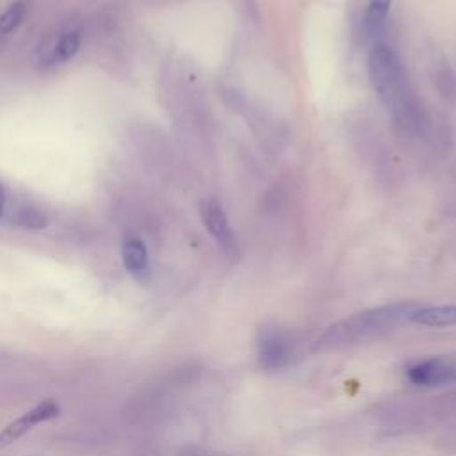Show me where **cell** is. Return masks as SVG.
<instances>
[{"label":"cell","instance_id":"5","mask_svg":"<svg viewBox=\"0 0 456 456\" xmlns=\"http://www.w3.org/2000/svg\"><path fill=\"white\" fill-rule=\"evenodd\" d=\"M59 415V404L52 399L41 401L37 403L34 408H30L28 411H25L21 417H18L16 420L9 422L2 431H0V449L11 445L12 442H16L18 438H21L25 433H28L34 426L50 420L53 417Z\"/></svg>","mask_w":456,"mask_h":456},{"label":"cell","instance_id":"7","mask_svg":"<svg viewBox=\"0 0 456 456\" xmlns=\"http://www.w3.org/2000/svg\"><path fill=\"white\" fill-rule=\"evenodd\" d=\"M80 45H82V30L78 27H68L57 36V39L43 57L41 64L45 68H55V66L66 64L77 55Z\"/></svg>","mask_w":456,"mask_h":456},{"label":"cell","instance_id":"4","mask_svg":"<svg viewBox=\"0 0 456 456\" xmlns=\"http://www.w3.org/2000/svg\"><path fill=\"white\" fill-rule=\"evenodd\" d=\"M406 378L419 387H440L456 381L454 356H431L406 367Z\"/></svg>","mask_w":456,"mask_h":456},{"label":"cell","instance_id":"12","mask_svg":"<svg viewBox=\"0 0 456 456\" xmlns=\"http://www.w3.org/2000/svg\"><path fill=\"white\" fill-rule=\"evenodd\" d=\"M18 223L27 226V228H43L45 223V216H41L37 210L25 207L20 214H18Z\"/></svg>","mask_w":456,"mask_h":456},{"label":"cell","instance_id":"9","mask_svg":"<svg viewBox=\"0 0 456 456\" xmlns=\"http://www.w3.org/2000/svg\"><path fill=\"white\" fill-rule=\"evenodd\" d=\"M410 321L420 326H456V305H438V306H417Z\"/></svg>","mask_w":456,"mask_h":456},{"label":"cell","instance_id":"6","mask_svg":"<svg viewBox=\"0 0 456 456\" xmlns=\"http://www.w3.org/2000/svg\"><path fill=\"white\" fill-rule=\"evenodd\" d=\"M200 216H201V221H203L207 232L219 244V248H223L226 253L233 251L235 235H233V230L230 226V221H228V216H226L223 205L212 198L203 200L200 205Z\"/></svg>","mask_w":456,"mask_h":456},{"label":"cell","instance_id":"11","mask_svg":"<svg viewBox=\"0 0 456 456\" xmlns=\"http://www.w3.org/2000/svg\"><path fill=\"white\" fill-rule=\"evenodd\" d=\"M28 12V0H14L9 7L0 14V37L14 32L25 20Z\"/></svg>","mask_w":456,"mask_h":456},{"label":"cell","instance_id":"10","mask_svg":"<svg viewBox=\"0 0 456 456\" xmlns=\"http://www.w3.org/2000/svg\"><path fill=\"white\" fill-rule=\"evenodd\" d=\"M390 7L392 0H369L363 16V32L372 39V43H376V36L383 32Z\"/></svg>","mask_w":456,"mask_h":456},{"label":"cell","instance_id":"13","mask_svg":"<svg viewBox=\"0 0 456 456\" xmlns=\"http://www.w3.org/2000/svg\"><path fill=\"white\" fill-rule=\"evenodd\" d=\"M4 207H5V191H4V187L0 185V216H2V212H4Z\"/></svg>","mask_w":456,"mask_h":456},{"label":"cell","instance_id":"1","mask_svg":"<svg viewBox=\"0 0 456 456\" xmlns=\"http://www.w3.org/2000/svg\"><path fill=\"white\" fill-rule=\"evenodd\" d=\"M367 68L370 84L394 125L404 134L419 135L426 114L399 53L385 41H376L370 45Z\"/></svg>","mask_w":456,"mask_h":456},{"label":"cell","instance_id":"3","mask_svg":"<svg viewBox=\"0 0 456 456\" xmlns=\"http://www.w3.org/2000/svg\"><path fill=\"white\" fill-rule=\"evenodd\" d=\"M256 354L265 370H281L294 360V338L280 326H264L256 337Z\"/></svg>","mask_w":456,"mask_h":456},{"label":"cell","instance_id":"8","mask_svg":"<svg viewBox=\"0 0 456 456\" xmlns=\"http://www.w3.org/2000/svg\"><path fill=\"white\" fill-rule=\"evenodd\" d=\"M121 258L125 269L137 280H144L150 274V256L146 244L141 239H126L121 248Z\"/></svg>","mask_w":456,"mask_h":456},{"label":"cell","instance_id":"2","mask_svg":"<svg viewBox=\"0 0 456 456\" xmlns=\"http://www.w3.org/2000/svg\"><path fill=\"white\" fill-rule=\"evenodd\" d=\"M415 308V303H394L353 314L331 324L322 335H319L314 347L324 351L370 340L394 330L404 319H410Z\"/></svg>","mask_w":456,"mask_h":456}]
</instances>
